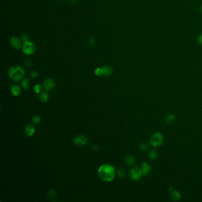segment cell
<instances>
[{"mask_svg":"<svg viewBox=\"0 0 202 202\" xmlns=\"http://www.w3.org/2000/svg\"><path fill=\"white\" fill-rule=\"evenodd\" d=\"M98 174L102 180L106 182H111L115 177V168L109 164L102 165L98 168Z\"/></svg>","mask_w":202,"mask_h":202,"instance_id":"cell-1","label":"cell"},{"mask_svg":"<svg viewBox=\"0 0 202 202\" xmlns=\"http://www.w3.org/2000/svg\"><path fill=\"white\" fill-rule=\"evenodd\" d=\"M25 70L21 66L18 65H14L8 70V75L11 79L14 81H18L23 79L25 76Z\"/></svg>","mask_w":202,"mask_h":202,"instance_id":"cell-2","label":"cell"},{"mask_svg":"<svg viewBox=\"0 0 202 202\" xmlns=\"http://www.w3.org/2000/svg\"><path fill=\"white\" fill-rule=\"evenodd\" d=\"M164 142L163 134L159 132L154 133L150 138L151 145L154 148L161 147Z\"/></svg>","mask_w":202,"mask_h":202,"instance_id":"cell-3","label":"cell"},{"mask_svg":"<svg viewBox=\"0 0 202 202\" xmlns=\"http://www.w3.org/2000/svg\"><path fill=\"white\" fill-rule=\"evenodd\" d=\"M21 49L25 55H31L35 53L36 50V46L33 42L28 40L23 43Z\"/></svg>","mask_w":202,"mask_h":202,"instance_id":"cell-4","label":"cell"},{"mask_svg":"<svg viewBox=\"0 0 202 202\" xmlns=\"http://www.w3.org/2000/svg\"><path fill=\"white\" fill-rule=\"evenodd\" d=\"M142 175L141 169L138 167H133L129 172L130 178L134 181H138Z\"/></svg>","mask_w":202,"mask_h":202,"instance_id":"cell-5","label":"cell"},{"mask_svg":"<svg viewBox=\"0 0 202 202\" xmlns=\"http://www.w3.org/2000/svg\"><path fill=\"white\" fill-rule=\"evenodd\" d=\"M43 87L44 90L47 91H51L55 87V83L52 78H47L43 81Z\"/></svg>","mask_w":202,"mask_h":202,"instance_id":"cell-6","label":"cell"},{"mask_svg":"<svg viewBox=\"0 0 202 202\" xmlns=\"http://www.w3.org/2000/svg\"><path fill=\"white\" fill-rule=\"evenodd\" d=\"M74 142L76 145L82 147L88 143V138L83 134H80V135H77L75 137Z\"/></svg>","mask_w":202,"mask_h":202,"instance_id":"cell-7","label":"cell"},{"mask_svg":"<svg viewBox=\"0 0 202 202\" xmlns=\"http://www.w3.org/2000/svg\"><path fill=\"white\" fill-rule=\"evenodd\" d=\"M21 40H20L18 37L17 36H13L10 39V44L12 46L17 50L20 49L22 48L23 46V44H22Z\"/></svg>","mask_w":202,"mask_h":202,"instance_id":"cell-8","label":"cell"},{"mask_svg":"<svg viewBox=\"0 0 202 202\" xmlns=\"http://www.w3.org/2000/svg\"><path fill=\"white\" fill-rule=\"evenodd\" d=\"M141 169L142 175L147 176L151 173V172L152 171V167H151V165L149 163L143 162L142 164Z\"/></svg>","mask_w":202,"mask_h":202,"instance_id":"cell-9","label":"cell"},{"mask_svg":"<svg viewBox=\"0 0 202 202\" xmlns=\"http://www.w3.org/2000/svg\"><path fill=\"white\" fill-rule=\"evenodd\" d=\"M125 161L127 165L129 166H132L136 163V158L133 155H127L125 158Z\"/></svg>","mask_w":202,"mask_h":202,"instance_id":"cell-10","label":"cell"},{"mask_svg":"<svg viewBox=\"0 0 202 202\" xmlns=\"http://www.w3.org/2000/svg\"><path fill=\"white\" fill-rule=\"evenodd\" d=\"M103 75L104 76H110L113 73V68L109 66H104L102 67Z\"/></svg>","mask_w":202,"mask_h":202,"instance_id":"cell-11","label":"cell"},{"mask_svg":"<svg viewBox=\"0 0 202 202\" xmlns=\"http://www.w3.org/2000/svg\"><path fill=\"white\" fill-rule=\"evenodd\" d=\"M25 133L28 136H32L35 133V129L32 125H27L25 127Z\"/></svg>","mask_w":202,"mask_h":202,"instance_id":"cell-12","label":"cell"},{"mask_svg":"<svg viewBox=\"0 0 202 202\" xmlns=\"http://www.w3.org/2000/svg\"><path fill=\"white\" fill-rule=\"evenodd\" d=\"M171 199L174 201H179L182 198L181 194L176 190L171 189V192L170 194Z\"/></svg>","mask_w":202,"mask_h":202,"instance_id":"cell-13","label":"cell"},{"mask_svg":"<svg viewBox=\"0 0 202 202\" xmlns=\"http://www.w3.org/2000/svg\"><path fill=\"white\" fill-rule=\"evenodd\" d=\"M11 92H12V93L13 96H18L20 94L21 89L18 85H14L12 87H11Z\"/></svg>","mask_w":202,"mask_h":202,"instance_id":"cell-14","label":"cell"},{"mask_svg":"<svg viewBox=\"0 0 202 202\" xmlns=\"http://www.w3.org/2000/svg\"><path fill=\"white\" fill-rule=\"evenodd\" d=\"M158 153H157V152L154 149H150L148 152V157L152 160H156L157 158H158Z\"/></svg>","mask_w":202,"mask_h":202,"instance_id":"cell-15","label":"cell"},{"mask_svg":"<svg viewBox=\"0 0 202 202\" xmlns=\"http://www.w3.org/2000/svg\"><path fill=\"white\" fill-rule=\"evenodd\" d=\"M39 98H40V100L42 101V102L46 103V102H48V100H49V96L48 93H46V92H42L40 94Z\"/></svg>","mask_w":202,"mask_h":202,"instance_id":"cell-16","label":"cell"},{"mask_svg":"<svg viewBox=\"0 0 202 202\" xmlns=\"http://www.w3.org/2000/svg\"><path fill=\"white\" fill-rule=\"evenodd\" d=\"M175 120V116L173 113L168 114L165 118V121L166 123L170 124V123H173Z\"/></svg>","mask_w":202,"mask_h":202,"instance_id":"cell-17","label":"cell"},{"mask_svg":"<svg viewBox=\"0 0 202 202\" xmlns=\"http://www.w3.org/2000/svg\"><path fill=\"white\" fill-rule=\"evenodd\" d=\"M48 196L52 200H55L57 197V193L54 190H51L48 193Z\"/></svg>","mask_w":202,"mask_h":202,"instance_id":"cell-18","label":"cell"},{"mask_svg":"<svg viewBox=\"0 0 202 202\" xmlns=\"http://www.w3.org/2000/svg\"><path fill=\"white\" fill-rule=\"evenodd\" d=\"M96 39L94 36L89 37L88 39V43L90 46L94 47L96 45Z\"/></svg>","mask_w":202,"mask_h":202,"instance_id":"cell-19","label":"cell"},{"mask_svg":"<svg viewBox=\"0 0 202 202\" xmlns=\"http://www.w3.org/2000/svg\"><path fill=\"white\" fill-rule=\"evenodd\" d=\"M30 81L29 80L27 79V78H25L23 81H22L21 83V86L23 87V88H24L25 89H27L29 88V84Z\"/></svg>","mask_w":202,"mask_h":202,"instance_id":"cell-20","label":"cell"},{"mask_svg":"<svg viewBox=\"0 0 202 202\" xmlns=\"http://www.w3.org/2000/svg\"><path fill=\"white\" fill-rule=\"evenodd\" d=\"M117 174H118V176L120 178H125L126 175V173L125 170L124 169H123V168H120V169H119V170L117 171Z\"/></svg>","mask_w":202,"mask_h":202,"instance_id":"cell-21","label":"cell"},{"mask_svg":"<svg viewBox=\"0 0 202 202\" xmlns=\"http://www.w3.org/2000/svg\"><path fill=\"white\" fill-rule=\"evenodd\" d=\"M34 91L36 93H40L42 91V87L40 84H37L34 87Z\"/></svg>","mask_w":202,"mask_h":202,"instance_id":"cell-22","label":"cell"},{"mask_svg":"<svg viewBox=\"0 0 202 202\" xmlns=\"http://www.w3.org/2000/svg\"><path fill=\"white\" fill-rule=\"evenodd\" d=\"M32 121L33 122L35 123V124H38V123H39L41 121V119H40V117L38 115H36V116H33V118H32Z\"/></svg>","mask_w":202,"mask_h":202,"instance_id":"cell-23","label":"cell"},{"mask_svg":"<svg viewBox=\"0 0 202 202\" xmlns=\"http://www.w3.org/2000/svg\"><path fill=\"white\" fill-rule=\"evenodd\" d=\"M139 149L140 151H146L147 149H148V145L147 144V143H141L140 145H139Z\"/></svg>","mask_w":202,"mask_h":202,"instance_id":"cell-24","label":"cell"},{"mask_svg":"<svg viewBox=\"0 0 202 202\" xmlns=\"http://www.w3.org/2000/svg\"><path fill=\"white\" fill-rule=\"evenodd\" d=\"M94 73L97 76H102V75H103L102 68H97L95 70V71H94Z\"/></svg>","mask_w":202,"mask_h":202,"instance_id":"cell-25","label":"cell"},{"mask_svg":"<svg viewBox=\"0 0 202 202\" xmlns=\"http://www.w3.org/2000/svg\"><path fill=\"white\" fill-rule=\"evenodd\" d=\"M21 40L23 42V43L25 42L28 41L29 40V37H28L27 35V34H23V35H22V36L21 37Z\"/></svg>","mask_w":202,"mask_h":202,"instance_id":"cell-26","label":"cell"},{"mask_svg":"<svg viewBox=\"0 0 202 202\" xmlns=\"http://www.w3.org/2000/svg\"><path fill=\"white\" fill-rule=\"evenodd\" d=\"M30 75H31V76L32 78H34V79H35V78H38V73L36 71H32V72H31Z\"/></svg>","mask_w":202,"mask_h":202,"instance_id":"cell-27","label":"cell"},{"mask_svg":"<svg viewBox=\"0 0 202 202\" xmlns=\"http://www.w3.org/2000/svg\"><path fill=\"white\" fill-rule=\"evenodd\" d=\"M91 149L94 151H98L99 149V147L96 144H93L91 146Z\"/></svg>","mask_w":202,"mask_h":202,"instance_id":"cell-28","label":"cell"},{"mask_svg":"<svg viewBox=\"0 0 202 202\" xmlns=\"http://www.w3.org/2000/svg\"><path fill=\"white\" fill-rule=\"evenodd\" d=\"M197 41L200 45L202 46V34L198 36L197 38Z\"/></svg>","mask_w":202,"mask_h":202,"instance_id":"cell-29","label":"cell"},{"mask_svg":"<svg viewBox=\"0 0 202 202\" xmlns=\"http://www.w3.org/2000/svg\"><path fill=\"white\" fill-rule=\"evenodd\" d=\"M25 64H26V65H27V66H29V67H31V66H32V65H33V63H32V62H31V61H30L29 60H27V61H25Z\"/></svg>","mask_w":202,"mask_h":202,"instance_id":"cell-30","label":"cell"},{"mask_svg":"<svg viewBox=\"0 0 202 202\" xmlns=\"http://www.w3.org/2000/svg\"><path fill=\"white\" fill-rule=\"evenodd\" d=\"M70 1H71V2L72 3H73V4H75V3H77V1H78V0H70Z\"/></svg>","mask_w":202,"mask_h":202,"instance_id":"cell-31","label":"cell"},{"mask_svg":"<svg viewBox=\"0 0 202 202\" xmlns=\"http://www.w3.org/2000/svg\"><path fill=\"white\" fill-rule=\"evenodd\" d=\"M200 12H201V13H202V5L200 6Z\"/></svg>","mask_w":202,"mask_h":202,"instance_id":"cell-32","label":"cell"},{"mask_svg":"<svg viewBox=\"0 0 202 202\" xmlns=\"http://www.w3.org/2000/svg\"><path fill=\"white\" fill-rule=\"evenodd\" d=\"M60 1H64V0H60Z\"/></svg>","mask_w":202,"mask_h":202,"instance_id":"cell-33","label":"cell"}]
</instances>
